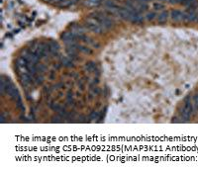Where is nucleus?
Listing matches in <instances>:
<instances>
[{"label": "nucleus", "instance_id": "14", "mask_svg": "<svg viewBox=\"0 0 198 173\" xmlns=\"http://www.w3.org/2000/svg\"><path fill=\"white\" fill-rule=\"evenodd\" d=\"M62 64L66 66H72L73 64H72V61L71 59H64V61H62Z\"/></svg>", "mask_w": 198, "mask_h": 173}, {"label": "nucleus", "instance_id": "9", "mask_svg": "<svg viewBox=\"0 0 198 173\" xmlns=\"http://www.w3.org/2000/svg\"><path fill=\"white\" fill-rule=\"evenodd\" d=\"M102 2V0H86L84 2V5L87 7H96Z\"/></svg>", "mask_w": 198, "mask_h": 173}, {"label": "nucleus", "instance_id": "1", "mask_svg": "<svg viewBox=\"0 0 198 173\" xmlns=\"http://www.w3.org/2000/svg\"><path fill=\"white\" fill-rule=\"evenodd\" d=\"M85 28L95 34H102V33H104V31H106V29H104V27H103V26L99 23V21L97 19L94 18V17H90V18H88L87 20H86Z\"/></svg>", "mask_w": 198, "mask_h": 173}, {"label": "nucleus", "instance_id": "13", "mask_svg": "<svg viewBox=\"0 0 198 173\" xmlns=\"http://www.w3.org/2000/svg\"><path fill=\"white\" fill-rule=\"evenodd\" d=\"M89 119H90V120L99 119V112H97V111H93V112L90 114V116H89Z\"/></svg>", "mask_w": 198, "mask_h": 173}, {"label": "nucleus", "instance_id": "12", "mask_svg": "<svg viewBox=\"0 0 198 173\" xmlns=\"http://www.w3.org/2000/svg\"><path fill=\"white\" fill-rule=\"evenodd\" d=\"M77 49H78V50H80V52H84V54H91V52H92V50L89 49V48L83 47V45H78V47H77Z\"/></svg>", "mask_w": 198, "mask_h": 173}, {"label": "nucleus", "instance_id": "6", "mask_svg": "<svg viewBox=\"0 0 198 173\" xmlns=\"http://www.w3.org/2000/svg\"><path fill=\"white\" fill-rule=\"evenodd\" d=\"M170 17L173 21L180 22V21H183V12L179 10H172L170 12Z\"/></svg>", "mask_w": 198, "mask_h": 173}, {"label": "nucleus", "instance_id": "4", "mask_svg": "<svg viewBox=\"0 0 198 173\" xmlns=\"http://www.w3.org/2000/svg\"><path fill=\"white\" fill-rule=\"evenodd\" d=\"M118 14H119V16L121 17L122 19H124V20H126V21H129V22H132L134 16L136 15L135 13H133V12H131L130 10H128L126 7L118 9Z\"/></svg>", "mask_w": 198, "mask_h": 173}, {"label": "nucleus", "instance_id": "10", "mask_svg": "<svg viewBox=\"0 0 198 173\" xmlns=\"http://www.w3.org/2000/svg\"><path fill=\"white\" fill-rule=\"evenodd\" d=\"M73 3H75V2H74V0H64V1L57 3V5L59 7H62V8H66V7H69V6L72 5Z\"/></svg>", "mask_w": 198, "mask_h": 173}, {"label": "nucleus", "instance_id": "8", "mask_svg": "<svg viewBox=\"0 0 198 173\" xmlns=\"http://www.w3.org/2000/svg\"><path fill=\"white\" fill-rule=\"evenodd\" d=\"M49 48H50L51 54H57L60 50V47H59V45H57V43L54 42V41H52V42L49 43Z\"/></svg>", "mask_w": 198, "mask_h": 173}, {"label": "nucleus", "instance_id": "15", "mask_svg": "<svg viewBox=\"0 0 198 173\" xmlns=\"http://www.w3.org/2000/svg\"><path fill=\"white\" fill-rule=\"evenodd\" d=\"M193 105H194V109L198 110V94L193 97Z\"/></svg>", "mask_w": 198, "mask_h": 173}, {"label": "nucleus", "instance_id": "7", "mask_svg": "<svg viewBox=\"0 0 198 173\" xmlns=\"http://www.w3.org/2000/svg\"><path fill=\"white\" fill-rule=\"evenodd\" d=\"M168 16H170L168 12L163 11L161 13L159 14V16H158V21H159L160 23H165V22H166V21H168Z\"/></svg>", "mask_w": 198, "mask_h": 173}, {"label": "nucleus", "instance_id": "18", "mask_svg": "<svg viewBox=\"0 0 198 173\" xmlns=\"http://www.w3.org/2000/svg\"><path fill=\"white\" fill-rule=\"evenodd\" d=\"M99 93V89L97 87H93L92 89L90 90V94L91 95H97Z\"/></svg>", "mask_w": 198, "mask_h": 173}, {"label": "nucleus", "instance_id": "20", "mask_svg": "<svg viewBox=\"0 0 198 173\" xmlns=\"http://www.w3.org/2000/svg\"><path fill=\"white\" fill-rule=\"evenodd\" d=\"M42 81H43V77L42 76H37V78H36V82L37 83H42Z\"/></svg>", "mask_w": 198, "mask_h": 173}, {"label": "nucleus", "instance_id": "19", "mask_svg": "<svg viewBox=\"0 0 198 173\" xmlns=\"http://www.w3.org/2000/svg\"><path fill=\"white\" fill-rule=\"evenodd\" d=\"M46 2H48V3H52V4H57L60 3V2L64 1V0H45Z\"/></svg>", "mask_w": 198, "mask_h": 173}, {"label": "nucleus", "instance_id": "2", "mask_svg": "<svg viewBox=\"0 0 198 173\" xmlns=\"http://www.w3.org/2000/svg\"><path fill=\"white\" fill-rule=\"evenodd\" d=\"M93 17L97 19L99 21V23H100L106 30H108V29L112 28L113 26H114V22H113L110 18H108L107 16H105L104 14L100 13V12H99V13H95Z\"/></svg>", "mask_w": 198, "mask_h": 173}, {"label": "nucleus", "instance_id": "5", "mask_svg": "<svg viewBox=\"0 0 198 173\" xmlns=\"http://www.w3.org/2000/svg\"><path fill=\"white\" fill-rule=\"evenodd\" d=\"M198 15L192 10H188L187 12L183 13V21H187V22H192V21H197Z\"/></svg>", "mask_w": 198, "mask_h": 173}, {"label": "nucleus", "instance_id": "16", "mask_svg": "<svg viewBox=\"0 0 198 173\" xmlns=\"http://www.w3.org/2000/svg\"><path fill=\"white\" fill-rule=\"evenodd\" d=\"M165 7V5L161 3H154V8L156 9V10H161V9Z\"/></svg>", "mask_w": 198, "mask_h": 173}, {"label": "nucleus", "instance_id": "17", "mask_svg": "<svg viewBox=\"0 0 198 173\" xmlns=\"http://www.w3.org/2000/svg\"><path fill=\"white\" fill-rule=\"evenodd\" d=\"M154 18H156V13H154V12H152V13H149L148 15H147V19H148L149 21L154 20Z\"/></svg>", "mask_w": 198, "mask_h": 173}, {"label": "nucleus", "instance_id": "21", "mask_svg": "<svg viewBox=\"0 0 198 173\" xmlns=\"http://www.w3.org/2000/svg\"><path fill=\"white\" fill-rule=\"evenodd\" d=\"M186 0H176V3H179V4H185Z\"/></svg>", "mask_w": 198, "mask_h": 173}, {"label": "nucleus", "instance_id": "3", "mask_svg": "<svg viewBox=\"0 0 198 173\" xmlns=\"http://www.w3.org/2000/svg\"><path fill=\"white\" fill-rule=\"evenodd\" d=\"M126 4L129 6H131L132 8H134L135 10H137L138 12H143L146 11L148 8V4L145 1H140V0H127Z\"/></svg>", "mask_w": 198, "mask_h": 173}, {"label": "nucleus", "instance_id": "11", "mask_svg": "<svg viewBox=\"0 0 198 173\" xmlns=\"http://www.w3.org/2000/svg\"><path fill=\"white\" fill-rule=\"evenodd\" d=\"M96 67H97V65H96L95 62L90 61V62H88V63H86L85 69H86L87 71H89V72H93V71H95V70H96Z\"/></svg>", "mask_w": 198, "mask_h": 173}]
</instances>
